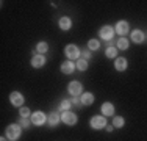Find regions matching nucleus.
<instances>
[{"instance_id":"f257e3e1","label":"nucleus","mask_w":147,"mask_h":141,"mask_svg":"<svg viewBox=\"0 0 147 141\" xmlns=\"http://www.w3.org/2000/svg\"><path fill=\"white\" fill-rule=\"evenodd\" d=\"M19 135H20V127H19V125L13 124V125H9L8 129H6V136H8L9 140L19 138Z\"/></svg>"},{"instance_id":"f03ea898","label":"nucleus","mask_w":147,"mask_h":141,"mask_svg":"<svg viewBox=\"0 0 147 141\" xmlns=\"http://www.w3.org/2000/svg\"><path fill=\"white\" fill-rule=\"evenodd\" d=\"M105 118L103 116H94L92 119H91V125H92V129H102L105 127Z\"/></svg>"},{"instance_id":"7ed1b4c3","label":"nucleus","mask_w":147,"mask_h":141,"mask_svg":"<svg viewBox=\"0 0 147 141\" xmlns=\"http://www.w3.org/2000/svg\"><path fill=\"white\" fill-rule=\"evenodd\" d=\"M61 119L66 122V124H69V125H72V124L77 122V116L74 115V113H71V111H64L63 116H61Z\"/></svg>"},{"instance_id":"20e7f679","label":"nucleus","mask_w":147,"mask_h":141,"mask_svg":"<svg viewBox=\"0 0 147 141\" xmlns=\"http://www.w3.org/2000/svg\"><path fill=\"white\" fill-rule=\"evenodd\" d=\"M66 55L69 56L71 60H75V58H78V55H80V52H78V49H77V45H67L66 47Z\"/></svg>"},{"instance_id":"39448f33","label":"nucleus","mask_w":147,"mask_h":141,"mask_svg":"<svg viewBox=\"0 0 147 141\" xmlns=\"http://www.w3.org/2000/svg\"><path fill=\"white\" fill-rule=\"evenodd\" d=\"M9 99H11V104L16 105V107H20V105L24 104V97H22V94H19V93H13L11 96H9Z\"/></svg>"},{"instance_id":"423d86ee","label":"nucleus","mask_w":147,"mask_h":141,"mask_svg":"<svg viewBox=\"0 0 147 141\" xmlns=\"http://www.w3.org/2000/svg\"><path fill=\"white\" fill-rule=\"evenodd\" d=\"M69 93H71L72 96H78V94L82 93V85L78 82H72L69 85Z\"/></svg>"},{"instance_id":"0eeeda50","label":"nucleus","mask_w":147,"mask_h":141,"mask_svg":"<svg viewBox=\"0 0 147 141\" xmlns=\"http://www.w3.org/2000/svg\"><path fill=\"white\" fill-rule=\"evenodd\" d=\"M113 35H114V30L111 27H103L102 30H100V36L103 38V39H111L113 38Z\"/></svg>"},{"instance_id":"6e6552de","label":"nucleus","mask_w":147,"mask_h":141,"mask_svg":"<svg viewBox=\"0 0 147 141\" xmlns=\"http://www.w3.org/2000/svg\"><path fill=\"white\" fill-rule=\"evenodd\" d=\"M116 31H117L119 35H127V33H128V24L125 22V20H121V22H117Z\"/></svg>"},{"instance_id":"1a4fd4ad","label":"nucleus","mask_w":147,"mask_h":141,"mask_svg":"<svg viewBox=\"0 0 147 141\" xmlns=\"http://www.w3.org/2000/svg\"><path fill=\"white\" fill-rule=\"evenodd\" d=\"M102 113H103L105 116H113V113H114V107H113V104H110V102L103 104V107H102Z\"/></svg>"},{"instance_id":"9d476101","label":"nucleus","mask_w":147,"mask_h":141,"mask_svg":"<svg viewBox=\"0 0 147 141\" xmlns=\"http://www.w3.org/2000/svg\"><path fill=\"white\" fill-rule=\"evenodd\" d=\"M45 63V58L42 55H36V56H33V60H31V64L34 66V68H41Z\"/></svg>"},{"instance_id":"9b49d317","label":"nucleus","mask_w":147,"mask_h":141,"mask_svg":"<svg viewBox=\"0 0 147 141\" xmlns=\"http://www.w3.org/2000/svg\"><path fill=\"white\" fill-rule=\"evenodd\" d=\"M44 121H45V116H44V113L38 111V113H34V115H33V124H38V125H41V124H44Z\"/></svg>"},{"instance_id":"f8f14e48","label":"nucleus","mask_w":147,"mask_h":141,"mask_svg":"<svg viewBox=\"0 0 147 141\" xmlns=\"http://www.w3.org/2000/svg\"><path fill=\"white\" fill-rule=\"evenodd\" d=\"M74 68H75V64H74L72 61H66V63H63L61 70H63L64 74H71L72 70H74Z\"/></svg>"},{"instance_id":"ddd939ff","label":"nucleus","mask_w":147,"mask_h":141,"mask_svg":"<svg viewBox=\"0 0 147 141\" xmlns=\"http://www.w3.org/2000/svg\"><path fill=\"white\" fill-rule=\"evenodd\" d=\"M131 39L135 41L136 44H139V42H142V41H144V35H142V31H139V30L133 31V33H131Z\"/></svg>"},{"instance_id":"4468645a","label":"nucleus","mask_w":147,"mask_h":141,"mask_svg":"<svg viewBox=\"0 0 147 141\" xmlns=\"http://www.w3.org/2000/svg\"><path fill=\"white\" fill-rule=\"evenodd\" d=\"M80 100H82V104H85V105H91L92 100H94V96L91 93H85L82 97H80Z\"/></svg>"},{"instance_id":"2eb2a0df","label":"nucleus","mask_w":147,"mask_h":141,"mask_svg":"<svg viewBox=\"0 0 147 141\" xmlns=\"http://www.w3.org/2000/svg\"><path fill=\"white\" fill-rule=\"evenodd\" d=\"M59 28L69 30V28H71V19H69V17H61V19H59Z\"/></svg>"},{"instance_id":"dca6fc26","label":"nucleus","mask_w":147,"mask_h":141,"mask_svg":"<svg viewBox=\"0 0 147 141\" xmlns=\"http://www.w3.org/2000/svg\"><path fill=\"white\" fill-rule=\"evenodd\" d=\"M116 69L117 70H125L127 69V60L125 58H117L116 60Z\"/></svg>"},{"instance_id":"f3484780","label":"nucleus","mask_w":147,"mask_h":141,"mask_svg":"<svg viewBox=\"0 0 147 141\" xmlns=\"http://www.w3.org/2000/svg\"><path fill=\"white\" fill-rule=\"evenodd\" d=\"M58 121H59V116L57 115V113H52V115L49 116V124H50V125L58 124Z\"/></svg>"},{"instance_id":"a211bd4d","label":"nucleus","mask_w":147,"mask_h":141,"mask_svg":"<svg viewBox=\"0 0 147 141\" xmlns=\"http://www.w3.org/2000/svg\"><path fill=\"white\" fill-rule=\"evenodd\" d=\"M117 47L119 49H127L128 47V41L125 39V38H121V39L117 41Z\"/></svg>"},{"instance_id":"6ab92c4d","label":"nucleus","mask_w":147,"mask_h":141,"mask_svg":"<svg viewBox=\"0 0 147 141\" xmlns=\"http://www.w3.org/2000/svg\"><path fill=\"white\" fill-rule=\"evenodd\" d=\"M116 54H117V50L114 47H108L107 49V56L108 58H114V56H116Z\"/></svg>"},{"instance_id":"aec40b11","label":"nucleus","mask_w":147,"mask_h":141,"mask_svg":"<svg viewBox=\"0 0 147 141\" xmlns=\"http://www.w3.org/2000/svg\"><path fill=\"white\" fill-rule=\"evenodd\" d=\"M77 68H78L80 70H86V68H88V63H86L85 60H78V63H77Z\"/></svg>"},{"instance_id":"412c9836","label":"nucleus","mask_w":147,"mask_h":141,"mask_svg":"<svg viewBox=\"0 0 147 141\" xmlns=\"http://www.w3.org/2000/svg\"><path fill=\"white\" fill-rule=\"evenodd\" d=\"M38 52H39V54H44V52H47V44H45V42H39V44H38Z\"/></svg>"},{"instance_id":"4be33fe9","label":"nucleus","mask_w":147,"mask_h":141,"mask_svg":"<svg viewBox=\"0 0 147 141\" xmlns=\"http://www.w3.org/2000/svg\"><path fill=\"white\" fill-rule=\"evenodd\" d=\"M88 45H89V49H91V50H97L100 44H99V41H96V39H91Z\"/></svg>"},{"instance_id":"5701e85b","label":"nucleus","mask_w":147,"mask_h":141,"mask_svg":"<svg viewBox=\"0 0 147 141\" xmlns=\"http://www.w3.org/2000/svg\"><path fill=\"white\" fill-rule=\"evenodd\" d=\"M113 124H114V127H122L125 122H124V119H122V118H114Z\"/></svg>"},{"instance_id":"b1692460","label":"nucleus","mask_w":147,"mask_h":141,"mask_svg":"<svg viewBox=\"0 0 147 141\" xmlns=\"http://www.w3.org/2000/svg\"><path fill=\"white\" fill-rule=\"evenodd\" d=\"M71 102H69V100H63L61 102V108H63V110H66V111H67L69 110V107H71Z\"/></svg>"},{"instance_id":"393cba45","label":"nucleus","mask_w":147,"mask_h":141,"mask_svg":"<svg viewBox=\"0 0 147 141\" xmlns=\"http://www.w3.org/2000/svg\"><path fill=\"white\" fill-rule=\"evenodd\" d=\"M20 116H22V118H27V116H30V110L28 108H20Z\"/></svg>"},{"instance_id":"a878e982","label":"nucleus","mask_w":147,"mask_h":141,"mask_svg":"<svg viewBox=\"0 0 147 141\" xmlns=\"http://www.w3.org/2000/svg\"><path fill=\"white\" fill-rule=\"evenodd\" d=\"M20 125H22V127H28L30 125V121L27 118H22V119H20Z\"/></svg>"},{"instance_id":"bb28decb","label":"nucleus","mask_w":147,"mask_h":141,"mask_svg":"<svg viewBox=\"0 0 147 141\" xmlns=\"http://www.w3.org/2000/svg\"><path fill=\"white\" fill-rule=\"evenodd\" d=\"M83 56H85V58H89V56H91V54H89L88 50H85V52H83Z\"/></svg>"},{"instance_id":"cd10ccee","label":"nucleus","mask_w":147,"mask_h":141,"mask_svg":"<svg viewBox=\"0 0 147 141\" xmlns=\"http://www.w3.org/2000/svg\"><path fill=\"white\" fill-rule=\"evenodd\" d=\"M0 141H6V140H5V138H2V140H0Z\"/></svg>"}]
</instances>
